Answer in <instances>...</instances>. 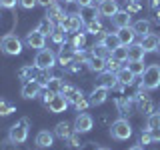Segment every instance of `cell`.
I'll return each mask as SVG.
<instances>
[{
  "label": "cell",
  "instance_id": "34",
  "mask_svg": "<svg viewBox=\"0 0 160 150\" xmlns=\"http://www.w3.org/2000/svg\"><path fill=\"white\" fill-rule=\"evenodd\" d=\"M146 128L152 130V128H160V110L158 112H150L148 118H146Z\"/></svg>",
  "mask_w": 160,
  "mask_h": 150
},
{
  "label": "cell",
  "instance_id": "16",
  "mask_svg": "<svg viewBox=\"0 0 160 150\" xmlns=\"http://www.w3.org/2000/svg\"><path fill=\"white\" fill-rule=\"evenodd\" d=\"M64 16H66V12H64V8L62 6H60V4H56V2H52V4H50V6L46 8V18H50V20H52V22L54 24H60V22H62V18Z\"/></svg>",
  "mask_w": 160,
  "mask_h": 150
},
{
  "label": "cell",
  "instance_id": "5",
  "mask_svg": "<svg viewBox=\"0 0 160 150\" xmlns=\"http://www.w3.org/2000/svg\"><path fill=\"white\" fill-rule=\"evenodd\" d=\"M58 26L62 28L64 32L74 34V32H80V30H82V26H84V18H82V14L70 12V14H66V16L62 18V22H60Z\"/></svg>",
  "mask_w": 160,
  "mask_h": 150
},
{
  "label": "cell",
  "instance_id": "49",
  "mask_svg": "<svg viewBox=\"0 0 160 150\" xmlns=\"http://www.w3.org/2000/svg\"><path fill=\"white\" fill-rule=\"evenodd\" d=\"M156 52H158V54H160V40H158V48H156Z\"/></svg>",
  "mask_w": 160,
  "mask_h": 150
},
{
  "label": "cell",
  "instance_id": "51",
  "mask_svg": "<svg viewBox=\"0 0 160 150\" xmlns=\"http://www.w3.org/2000/svg\"><path fill=\"white\" fill-rule=\"evenodd\" d=\"M98 150H108V148H98Z\"/></svg>",
  "mask_w": 160,
  "mask_h": 150
},
{
  "label": "cell",
  "instance_id": "7",
  "mask_svg": "<svg viewBox=\"0 0 160 150\" xmlns=\"http://www.w3.org/2000/svg\"><path fill=\"white\" fill-rule=\"evenodd\" d=\"M40 92H42V84H40L38 80H28V82H24L22 84V90H20L22 98H26V100L38 98Z\"/></svg>",
  "mask_w": 160,
  "mask_h": 150
},
{
  "label": "cell",
  "instance_id": "35",
  "mask_svg": "<svg viewBox=\"0 0 160 150\" xmlns=\"http://www.w3.org/2000/svg\"><path fill=\"white\" fill-rule=\"evenodd\" d=\"M90 54H92V56H98V58H108L110 56V50L108 48H104L102 44H94L92 46V50H90Z\"/></svg>",
  "mask_w": 160,
  "mask_h": 150
},
{
  "label": "cell",
  "instance_id": "23",
  "mask_svg": "<svg viewBox=\"0 0 160 150\" xmlns=\"http://www.w3.org/2000/svg\"><path fill=\"white\" fill-rule=\"evenodd\" d=\"M72 132H74V128L70 126L68 122H58L56 128H54V136H58L62 140H68L70 136H72Z\"/></svg>",
  "mask_w": 160,
  "mask_h": 150
},
{
  "label": "cell",
  "instance_id": "24",
  "mask_svg": "<svg viewBox=\"0 0 160 150\" xmlns=\"http://www.w3.org/2000/svg\"><path fill=\"white\" fill-rule=\"evenodd\" d=\"M144 54H146V50H144L142 48V44H136V42H134V44H130V46H128V62H130V60H144Z\"/></svg>",
  "mask_w": 160,
  "mask_h": 150
},
{
  "label": "cell",
  "instance_id": "21",
  "mask_svg": "<svg viewBox=\"0 0 160 150\" xmlns=\"http://www.w3.org/2000/svg\"><path fill=\"white\" fill-rule=\"evenodd\" d=\"M36 144L40 148H50L54 144V132H48V130H40L36 134Z\"/></svg>",
  "mask_w": 160,
  "mask_h": 150
},
{
  "label": "cell",
  "instance_id": "44",
  "mask_svg": "<svg viewBox=\"0 0 160 150\" xmlns=\"http://www.w3.org/2000/svg\"><path fill=\"white\" fill-rule=\"evenodd\" d=\"M76 4H80V8H92L94 0H76Z\"/></svg>",
  "mask_w": 160,
  "mask_h": 150
},
{
  "label": "cell",
  "instance_id": "4",
  "mask_svg": "<svg viewBox=\"0 0 160 150\" xmlns=\"http://www.w3.org/2000/svg\"><path fill=\"white\" fill-rule=\"evenodd\" d=\"M110 136L116 138V140H128L132 136V126H130V122L126 118L114 120L112 126H110Z\"/></svg>",
  "mask_w": 160,
  "mask_h": 150
},
{
  "label": "cell",
  "instance_id": "26",
  "mask_svg": "<svg viewBox=\"0 0 160 150\" xmlns=\"http://www.w3.org/2000/svg\"><path fill=\"white\" fill-rule=\"evenodd\" d=\"M132 28H134V32H136V36H146V34H150V20L140 18L132 24Z\"/></svg>",
  "mask_w": 160,
  "mask_h": 150
},
{
  "label": "cell",
  "instance_id": "39",
  "mask_svg": "<svg viewBox=\"0 0 160 150\" xmlns=\"http://www.w3.org/2000/svg\"><path fill=\"white\" fill-rule=\"evenodd\" d=\"M50 78H52V76H50V70H40L38 76H36V80H38L40 84H42V88H44V86H48Z\"/></svg>",
  "mask_w": 160,
  "mask_h": 150
},
{
  "label": "cell",
  "instance_id": "14",
  "mask_svg": "<svg viewBox=\"0 0 160 150\" xmlns=\"http://www.w3.org/2000/svg\"><path fill=\"white\" fill-rule=\"evenodd\" d=\"M116 36H118L122 46H130V44H134V40H136V32H134L132 26H126V28H118Z\"/></svg>",
  "mask_w": 160,
  "mask_h": 150
},
{
  "label": "cell",
  "instance_id": "33",
  "mask_svg": "<svg viewBox=\"0 0 160 150\" xmlns=\"http://www.w3.org/2000/svg\"><path fill=\"white\" fill-rule=\"evenodd\" d=\"M84 26H86V32H90V34H102V24H100V20H96V18L88 20Z\"/></svg>",
  "mask_w": 160,
  "mask_h": 150
},
{
  "label": "cell",
  "instance_id": "52",
  "mask_svg": "<svg viewBox=\"0 0 160 150\" xmlns=\"http://www.w3.org/2000/svg\"><path fill=\"white\" fill-rule=\"evenodd\" d=\"M134 2H136V0H134Z\"/></svg>",
  "mask_w": 160,
  "mask_h": 150
},
{
  "label": "cell",
  "instance_id": "1",
  "mask_svg": "<svg viewBox=\"0 0 160 150\" xmlns=\"http://www.w3.org/2000/svg\"><path fill=\"white\" fill-rule=\"evenodd\" d=\"M140 78V90H156L160 86V64H148Z\"/></svg>",
  "mask_w": 160,
  "mask_h": 150
},
{
  "label": "cell",
  "instance_id": "18",
  "mask_svg": "<svg viewBox=\"0 0 160 150\" xmlns=\"http://www.w3.org/2000/svg\"><path fill=\"white\" fill-rule=\"evenodd\" d=\"M106 98H108V88H102V86H96L90 92V104L92 106H100V104H104L106 102Z\"/></svg>",
  "mask_w": 160,
  "mask_h": 150
},
{
  "label": "cell",
  "instance_id": "38",
  "mask_svg": "<svg viewBox=\"0 0 160 150\" xmlns=\"http://www.w3.org/2000/svg\"><path fill=\"white\" fill-rule=\"evenodd\" d=\"M132 108H134L132 100H126V98H120V100H118V110H120V114H130V112H132Z\"/></svg>",
  "mask_w": 160,
  "mask_h": 150
},
{
  "label": "cell",
  "instance_id": "15",
  "mask_svg": "<svg viewBox=\"0 0 160 150\" xmlns=\"http://www.w3.org/2000/svg\"><path fill=\"white\" fill-rule=\"evenodd\" d=\"M130 22H132V14H130L128 10H118V12L112 16V24L116 26V30L130 26Z\"/></svg>",
  "mask_w": 160,
  "mask_h": 150
},
{
  "label": "cell",
  "instance_id": "50",
  "mask_svg": "<svg viewBox=\"0 0 160 150\" xmlns=\"http://www.w3.org/2000/svg\"><path fill=\"white\" fill-rule=\"evenodd\" d=\"M64 2H76V0H64Z\"/></svg>",
  "mask_w": 160,
  "mask_h": 150
},
{
  "label": "cell",
  "instance_id": "43",
  "mask_svg": "<svg viewBox=\"0 0 160 150\" xmlns=\"http://www.w3.org/2000/svg\"><path fill=\"white\" fill-rule=\"evenodd\" d=\"M18 4H20L22 8L30 10V8H34V6H36V0H18Z\"/></svg>",
  "mask_w": 160,
  "mask_h": 150
},
{
  "label": "cell",
  "instance_id": "9",
  "mask_svg": "<svg viewBox=\"0 0 160 150\" xmlns=\"http://www.w3.org/2000/svg\"><path fill=\"white\" fill-rule=\"evenodd\" d=\"M52 114H60V112H64V110L68 108V100L64 98V94H54L52 98H50V102L48 104H44Z\"/></svg>",
  "mask_w": 160,
  "mask_h": 150
},
{
  "label": "cell",
  "instance_id": "45",
  "mask_svg": "<svg viewBox=\"0 0 160 150\" xmlns=\"http://www.w3.org/2000/svg\"><path fill=\"white\" fill-rule=\"evenodd\" d=\"M150 134H152L154 142H160V128H152V130H150Z\"/></svg>",
  "mask_w": 160,
  "mask_h": 150
},
{
  "label": "cell",
  "instance_id": "30",
  "mask_svg": "<svg viewBox=\"0 0 160 150\" xmlns=\"http://www.w3.org/2000/svg\"><path fill=\"white\" fill-rule=\"evenodd\" d=\"M34 30H38V32H42L44 36H46V34H52V32H54V22H52L50 18H46V16H44V18H42V20L38 22V26L34 28Z\"/></svg>",
  "mask_w": 160,
  "mask_h": 150
},
{
  "label": "cell",
  "instance_id": "11",
  "mask_svg": "<svg viewBox=\"0 0 160 150\" xmlns=\"http://www.w3.org/2000/svg\"><path fill=\"white\" fill-rule=\"evenodd\" d=\"M92 126H94V120H92V116L90 114H78L76 116V120H74V130L76 132H80V134H84V132H90L92 130Z\"/></svg>",
  "mask_w": 160,
  "mask_h": 150
},
{
  "label": "cell",
  "instance_id": "32",
  "mask_svg": "<svg viewBox=\"0 0 160 150\" xmlns=\"http://www.w3.org/2000/svg\"><path fill=\"white\" fill-rule=\"evenodd\" d=\"M16 112V106H14L10 100L6 98H0V116H8V114Z\"/></svg>",
  "mask_w": 160,
  "mask_h": 150
},
{
  "label": "cell",
  "instance_id": "42",
  "mask_svg": "<svg viewBox=\"0 0 160 150\" xmlns=\"http://www.w3.org/2000/svg\"><path fill=\"white\" fill-rule=\"evenodd\" d=\"M18 4V0H0V8H8V10H12L14 6Z\"/></svg>",
  "mask_w": 160,
  "mask_h": 150
},
{
  "label": "cell",
  "instance_id": "25",
  "mask_svg": "<svg viewBox=\"0 0 160 150\" xmlns=\"http://www.w3.org/2000/svg\"><path fill=\"white\" fill-rule=\"evenodd\" d=\"M38 72H40V70L36 66H24V68L18 70V78L24 80V82H28V80H36Z\"/></svg>",
  "mask_w": 160,
  "mask_h": 150
},
{
  "label": "cell",
  "instance_id": "48",
  "mask_svg": "<svg viewBox=\"0 0 160 150\" xmlns=\"http://www.w3.org/2000/svg\"><path fill=\"white\" fill-rule=\"evenodd\" d=\"M156 22H158V24H160V8H158V10H156Z\"/></svg>",
  "mask_w": 160,
  "mask_h": 150
},
{
  "label": "cell",
  "instance_id": "40",
  "mask_svg": "<svg viewBox=\"0 0 160 150\" xmlns=\"http://www.w3.org/2000/svg\"><path fill=\"white\" fill-rule=\"evenodd\" d=\"M154 140H152V134H150V130L146 128V130H142V132H140V144H144V146H146V144H152Z\"/></svg>",
  "mask_w": 160,
  "mask_h": 150
},
{
  "label": "cell",
  "instance_id": "2",
  "mask_svg": "<svg viewBox=\"0 0 160 150\" xmlns=\"http://www.w3.org/2000/svg\"><path fill=\"white\" fill-rule=\"evenodd\" d=\"M28 128H30V120L28 118H20L16 124H12L8 130V140L12 144H22L28 138Z\"/></svg>",
  "mask_w": 160,
  "mask_h": 150
},
{
  "label": "cell",
  "instance_id": "53",
  "mask_svg": "<svg viewBox=\"0 0 160 150\" xmlns=\"http://www.w3.org/2000/svg\"><path fill=\"white\" fill-rule=\"evenodd\" d=\"M158 110H160V108H158Z\"/></svg>",
  "mask_w": 160,
  "mask_h": 150
},
{
  "label": "cell",
  "instance_id": "6",
  "mask_svg": "<svg viewBox=\"0 0 160 150\" xmlns=\"http://www.w3.org/2000/svg\"><path fill=\"white\" fill-rule=\"evenodd\" d=\"M56 64V54L52 52V50L48 48H42L36 52V56H34V66L38 70H50Z\"/></svg>",
  "mask_w": 160,
  "mask_h": 150
},
{
  "label": "cell",
  "instance_id": "28",
  "mask_svg": "<svg viewBox=\"0 0 160 150\" xmlns=\"http://www.w3.org/2000/svg\"><path fill=\"white\" fill-rule=\"evenodd\" d=\"M110 58L116 60V62H120V64L128 62V46H118V48H114L112 52H110Z\"/></svg>",
  "mask_w": 160,
  "mask_h": 150
},
{
  "label": "cell",
  "instance_id": "36",
  "mask_svg": "<svg viewBox=\"0 0 160 150\" xmlns=\"http://www.w3.org/2000/svg\"><path fill=\"white\" fill-rule=\"evenodd\" d=\"M50 38H52L54 44H58V46H64V40H66V36H64V30L62 28H54V32L50 34Z\"/></svg>",
  "mask_w": 160,
  "mask_h": 150
},
{
  "label": "cell",
  "instance_id": "3",
  "mask_svg": "<svg viewBox=\"0 0 160 150\" xmlns=\"http://www.w3.org/2000/svg\"><path fill=\"white\" fill-rule=\"evenodd\" d=\"M0 50L4 54H8V56H18L22 52V42H20V38L16 34H6L0 40Z\"/></svg>",
  "mask_w": 160,
  "mask_h": 150
},
{
  "label": "cell",
  "instance_id": "46",
  "mask_svg": "<svg viewBox=\"0 0 160 150\" xmlns=\"http://www.w3.org/2000/svg\"><path fill=\"white\" fill-rule=\"evenodd\" d=\"M52 2H54V0H36V4H38V6H44V8H48Z\"/></svg>",
  "mask_w": 160,
  "mask_h": 150
},
{
  "label": "cell",
  "instance_id": "19",
  "mask_svg": "<svg viewBox=\"0 0 160 150\" xmlns=\"http://www.w3.org/2000/svg\"><path fill=\"white\" fill-rule=\"evenodd\" d=\"M100 44H102L104 48H108L110 52H112L114 48H118V46H122L120 44V40H118V36H116V32H104L102 34V38H100Z\"/></svg>",
  "mask_w": 160,
  "mask_h": 150
},
{
  "label": "cell",
  "instance_id": "20",
  "mask_svg": "<svg viewBox=\"0 0 160 150\" xmlns=\"http://www.w3.org/2000/svg\"><path fill=\"white\" fill-rule=\"evenodd\" d=\"M158 36L156 34H146V36H142V40H140V44H142V48L146 50V54L148 52H156V48H158Z\"/></svg>",
  "mask_w": 160,
  "mask_h": 150
},
{
  "label": "cell",
  "instance_id": "12",
  "mask_svg": "<svg viewBox=\"0 0 160 150\" xmlns=\"http://www.w3.org/2000/svg\"><path fill=\"white\" fill-rule=\"evenodd\" d=\"M60 94H64V98L68 100V104H74V106H76L80 100L84 98V94L80 92L76 86H72V84H64V88H62V92H60Z\"/></svg>",
  "mask_w": 160,
  "mask_h": 150
},
{
  "label": "cell",
  "instance_id": "8",
  "mask_svg": "<svg viewBox=\"0 0 160 150\" xmlns=\"http://www.w3.org/2000/svg\"><path fill=\"white\" fill-rule=\"evenodd\" d=\"M26 46L28 48H34V50H42L46 46V36H44L42 32H38V30H32V32L26 34Z\"/></svg>",
  "mask_w": 160,
  "mask_h": 150
},
{
  "label": "cell",
  "instance_id": "22",
  "mask_svg": "<svg viewBox=\"0 0 160 150\" xmlns=\"http://www.w3.org/2000/svg\"><path fill=\"white\" fill-rule=\"evenodd\" d=\"M106 60L108 58H98V56H92V54H90V58H88V68L92 70V72H104V70H106Z\"/></svg>",
  "mask_w": 160,
  "mask_h": 150
},
{
  "label": "cell",
  "instance_id": "17",
  "mask_svg": "<svg viewBox=\"0 0 160 150\" xmlns=\"http://www.w3.org/2000/svg\"><path fill=\"white\" fill-rule=\"evenodd\" d=\"M118 84V78H116V74L114 72H108V70H104V72H100V78H98V82H96V86H102V88H114Z\"/></svg>",
  "mask_w": 160,
  "mask_h": 150
},
{
  "label": "cell",
  "instance_id": "41",
  "mask_svg": "<svg viewBox=\"0 0 160 150\" xmlns=\"http://www.w3.org/2000/svg\"><path fill=\"white\" fill-rule=\"evenodd\" d=\"M106 70H108V72H114V74H116L118 70H120V62H116V60H112V58L108 56V60H106Z\"/></svg>",
  "mask_w": 160,
  "mask_h": 150
},
{
  "label": "cell",
  "instance_id": "47",
  "mask_svg": "<svg viewBox=\"0 0 160 150\" xmlns=\"http://www.w3.org/2000/svg\"><path fill=\"white\" fill-rule=\"evenodd\" d=\"M128 150H144V148L140 146V144H136V146H132V148H128Z\"/></svg>",
  "mask_w": 160,
  "mask_h": 150
},
{
  "label": "cell",
  "instance_id": "37",
  "mask_svg": "<svg viewBox=\"0 0 160 150\" xmlns=\"http://www.w3.org/2000/svg\"><path fill=\"white\" fill-rule=\"evenodd\" d=\"M48 90H52V92H56V94H60L62 92V88H64V82L60 78H56V76H52L50 78V82H48V86H46Z\"/></svg>",
  "mask_w": 160,
  "mask_h": 150
},
{
  "label": "cell",
  "instance_id": "31",
  "mask_svg": "<svg viewBox=\"0 0 160 150\" xmlns=\"http://www.w3.org/2000/svg\"><path fill=\"white\" fill-rule=\"evenodd\" d=\"M126 68L134 74V76H142V72L146 70V66H144V60H130Z\"/></svg>",
  "mask_w": 160,
  "mask_h": 150
},
{
  "label": "cell",
  "instance_id": "29",
  "mask_svg": "<svg viewBox=\"0 0 160 150\" xmlns=\"http://www.w3.org/2000/svg\"><path fill=\"white\" fill-rule=\"evenodd\" d=\"M84 44H86V34L80 30V32H74V34H72V38H70V44H68V46H72L74 50H78V48L82 50Z\"/></svg>",
  "mask_w": 160,
  "mask_h": 150
},
{
  "label": "cell",
  "instance_id": "10",
  "mask_svg": "<svg viewBox=\"0 0 160 150\" xmlns=\"http://www.w3.org/2000/svg\"><path fill=\"white\" fill-rule=\"evenodd\" d=\"M98 16H106V18H112L114 14L118 12V2L116 0H100L98 2V8H96Z\"/></svg>",
  "mask_w": 160,
  "mask_h": 150
},
{
  "label": "cell",
  "instance_id": "27",
  "mask_svg": "<svg viewBox=\"0 0 160 150\" xmlns=\"http://www.w3.org/2000/svg\"><path fill=\"white\" fill-rule=\"evenodd\" d=\"M116 78H118V82L122 84V86H130V84L134 82V78H136V76H134V74L130 72L128 68H120L118 72H116Z\"/></svg>",
  "mask_w": 160,
  "mask_h": 150
},
{
  "label": "cell",
  "instance_id": "13",
  "mask_svg": "<svg viewBox=\"0 0 160 150\" xmlns=\"http://www.w3.org/2000/svg\"><path fill=\"white\" fill-rule=\"evenodd\" d=\"M56 60H58V64H62V66H66V68H68L70 64L76 60V50H74L72 46H68V48L60 46V52H58Z\"/></svg>",
  "mask_w": 160,
  "mask_h": 150
}]
</instances>
